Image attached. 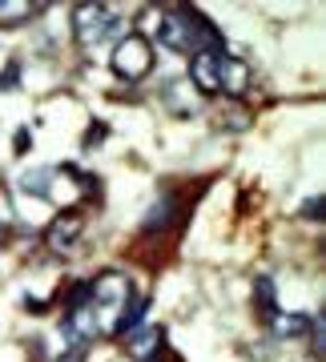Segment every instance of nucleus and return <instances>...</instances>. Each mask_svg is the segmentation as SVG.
Returning a JSON list of instances; mask_svg holds the SVG:
<instances>
[{"instance_id": "ddd939ff", "label": "nucleus", "mask_w": 326, "mask_h": 362, "mask_svg": "<svg viewBox=\"0 0 326 362\" xmlns=\"http://www.w3.org/2000/svg\"><path fill=\"white\" fill-rule=\"evenodd\" d=\"M254 306L262 310V318L278 310V298H274V278H270V274H262L258 282H254Z\"/></svg>"}, {"instance_id": "9b49d317", "label": "nucleus", "mask_w": 326, "mask_h": 362, "mask_svg": "<svg viewBox=\"0 0 326 362\" xmlns=\"http://www.w3.org/2000/svg\"><path fill=\"white\" fill-rule=\"evenodd\" d=\"M145 310H149V298L145 294H133L129 302H125V310L117 314V322H113V334H133V330H137V326L145 322Z\"/></svg>"}, {"instance_id": "20e7f679", "label": "nucleus", "mask_w": 326, "mask_h": 362, "mask_svg": "<svg viewBox=\"0 0 326 362\" xmlns=\"http://www.w3.org/2000/svg\"><path fill=\"white\" fill-rule=\"evenodd\" d=\"M81 233H85V218H81L77 209H69V214H61V218L45 230V242H49V250H57V254H69V250L81 242Z\"/></svg>"}, {"instance_id": "423d86ee", "label": "nucleus", "mask_w": 326, "mask_h": 362, "mask_svg": "<svg viewBox=\"0 0 326 362\" xmlns=\"http://www.w3.org/2000/svg\"><path fill=\"white\" fill-rule=\"evenodd\" d=\"M218 57L222 52H214V49H202L194 52V61H190V85H194L197 93H222L218 89Z\"/></svg>"}, {"instance_id": "f3484780", "label": "nucleus", "mask_w": 326, "mask_h": 362, "mask_svg": "<svg viewBox=\"0 0 326 362\" xmlns=\"http://www.w3.org/2000/svg\"><path fill=\"white\" fill-rule=\"evenodd\" d=\"M25 149H28V129H21L16 133V153H25Z\"/></svg>"}, {"instance_id": "a211bd4d", "label": "nucleus", "mask_w": 326, "mask_h": 362, "mask_svg": "<svg viewBox=\"0 0 326 362\" xmlns=\"http://www.w3.org/2000/svg\"><path fill=\"white\" fill-rule=\"evenodd\" d=\"M4 238H8V226H4V221H0V246H4Z\"/></svg>"}, {"instance_id": "2eb2a0df", "label": "nucleus", "mask_w": 326, "mask_h": 362, "mask_svg": "<svg viewBox=\"0 0 326 362\" xmlns=\"http://www.w3.org/2000/svg\"><path fill=\"white\" fill-rule=\"evenodd\" d=\"M302 218L322 221V218H326V197H306V206H302Z\"/></svg>"}, {"instance_id": "9d476101", "label": "nucleus", "mask_w": 326, "mask_h": 362, "mask_svg": "<svg viewBox=\"0 0 326 362\" xmlns=\"http://www.w3.org/2000/svg\"><path fill=\"white\" fill-rule=\"evenodd\" d=\"M40 8H45L40 0H0V28L25 25V21H33Z\"/></svg>"}, {"instance_id": "f257e3e1", "label": "nucleus", "mask_w": 326, "mask_h": 362, "mask_svg": "<svg viewBox=\"0 0 326 362\" xmlns=\"http://www.w3.org/2000/svg\"><path fill=\"white\" fill-rule=\"evenodd\" d=\"M129 298H133V278L125 270H105L93 278V310H97L101 330H113V322H117V314L125 310Z\"/></svg>"}, {"instance_id": "f03ea898", "label": "nucleus", "mask_w": 326, "mask_h": 362, "mask_svg": "<svg viewBox=\"0 0 326 362\" xmlns=\"http://www.w3.org/2000/svg\"><path fill=\"white\" fill-rule=\"evenodd\" d=\"M73 28H77L81 45H105L113 37H125V21H121L109 4H77L73 8Z\"/></svg>"}, {"instance_id": "39448f33", "label": "nucleus", "mask_w": 326, "mask_h": 362, "mask_svg": "<svg viewBox=\"0 0 326 362\" xmlns=\"http://www.w3.org/2000/svg\"><path fill=\"white\" fill-rule=\"evenodd\" d=\"M250 81H254V77H250L246 61H238V57H230V52L218 57V89H222L226 97H246Z\"/></svg>"}, {"instance_id": "7ed1b4c3", "label": "nucleus", "mask_w": 326, "mask_h": 362, "mask_svg": "<svg viewBox=\"0 0 326 362\" xmlns=\"http://www.w3.org/2000/svg\"><path fill=\"white\" fill-rule=\"evenodd\" d=\"M109 65L121 81H141L145 73H153V45L141 37V33H125L117 40V49L109 57Z\"/></svg>"}, {"instance_id": "6e6552de", "label": "nucleus", "mask_w": 326, "mask_h": 362, "mask_svg": "<svg viewBox=\"0 0 326 362\" xmlns=\"http://www.w3.org/2000/svg\"><path fill=\"white\" fill-rule=\"evenodd\" d=\"M125 342H129V354H133V358L145 362V358H153L157 350H161V342H165V338H161V330H157V326L141 322L133 334H125Z\"/></svg>"}, {"instance_id": "dca6fc26", "label": "nucleus", "mask_w": 326, "mask_h": 362, "mask_svg": "<svg viewBox=\"0 0 326 362\" xmlns=\"http://www.w3.org/2000/svg\"><path fill=\"white\" fill-rule=\"evenodd\" d=\"M105 133H109V129H105L101 121H93V125H89V133H85V149H97V145L105 141Z\"/></svg>"}, {"instance_id": "0eeeda50", "label": "nucleus", "mask_w": 326, "mask_h": 362, "mask_svg": "<svg viewBox=\"0 0 326 362\" xmlns=\"http://www.w3.org/2000/svg\"><path fill=\"white\" fill-rule=\"evenodd\" d=\"M161 101L170 105L177 117H190V113H197V89L190 85V77H173V81H165L161 85Z\"/></svg>"}, {"instance_id": "4468645a", "label": "nucleus", "mask_w": 326, "mask_h": 362, "mask_svg": "<svg viewBox=\"0 0 326 362\" xmlns=\"http://www.w3.org/2000/svg\"><path fill=\"white\" fill-rule=\"evenodd\" d=\"M170 218H173V202H157V206L149 209V218H145L141 230H145V233H153L157 226H170Z\"/></svg>"}, {"instance_id": "f8f14e48", "label": "nucleus", "mask_w": 326, "mask_h": 362, "mask_svg": "<svg viewBox=\"0 0 326 362\" xmlns=\"http://www.w3.org/2000/svg\"><path fill=\"white\" fill-rule=\"evenodd\" d=\"M49 185H52V165L45 169H25L21 173V189L33 197H49Z\"/></svg>"}, {"instance_id": "1a4fd4ad", "label": "nucleus", "mask_w": 326, "mask_h": 362, "mask_svg": "<svg viewBox=\"0 0 326 362\" xmlns=\"http://www.w3.org/2000/svg\"><path fill=\"white\" fill-rule=\"evenodd\" d=\"M266 326H270V334H274V338H298V334L310 330V318H306V314L274 310V314H266Z\"/></svg>"}]
</instances>
